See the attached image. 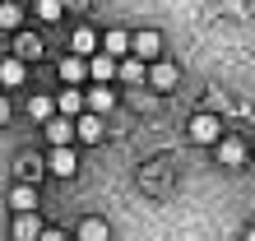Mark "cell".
Listing matches in <instances>:
<instances>
[{
    "label": "cell",
    "instance_id": "cell-1",
    "mask_svg": "<svg viewBox=\"0 0 255 241\" xmlns=\"http://www.w3.org/2000/svg\"><path fill=\"white\" fill-rule=\"evenodd\" d=\"M190 139H195V144H218V139H223V125H218V116L200 112V116L190 120Z\"/></svg>",
    "mask_w": 255,
    "mask_h": 241
},
{
    "label": "cell",
    "instance_id": "cell-2",
    "mask_svg": "<svg viewBox=\"0 0 255 241\" xmlns=\"http://www.w3.org/2000/svg\"><path fill=\"white\" fill-rule=\"evenodd\" d=\"M51 176H74L79 172V158H74V148H51V158L42 162Z\"/></svg>",
    "mask_w": 255,
    "mask_h": 241
},
{
    "label": "cell",
    "instance_id": "cell-3",
    "mask_svg": "<svg viewBox=\"0 0 255 241\" xmlns=\"http://www.w3.org/2000/svg\"><path fill=\"white\" fill-rule=\"evenodd\" d=\"M84 70H88V79L102 84V88L116 79V60H107V56H88V60H84Z\"/></svg>",
    "mask_w": 255,
    "mask_h": 241
},
{
    "label": "cell",
    "instance_id": "cell-4",
    "mask_svg": "<svg viewBox=\"0 0 255 241\" xmlns=\"http://www.w3.org/2000/svg\"><path fill=\"white\" fill-rule=\"evenodd\" d=\"M84 107H88V116H102V112L116 107V93L102 88V84H93V93H84Z\"/></svg>",
    "mask_w": 255,
    "mask_h": 241
},
{
    "label": "cell",
    "instance_id": "cell-5",
    "mask_svg": "<svg viewBox=\"0 0 255 241\" xmlns=\"http://www.w3.org/2000/svg\"><path fill=\"white\" fill-rule=\"evenodd\" d=\"M56 74H61V84H65V88H79V84L88 79V70H84V60H79V56H65L61 65H56Z\"/></svg>",
    "mask_w": 255,
    "mask_h": 241
},
{
    "label": "cell",
    "instance_id": "cell-6",
    "mask_svg": "<svg viewBox=\"0 0 255 241\" xmlns=\"http://www.w3.org/2000/svg\"><path fill=\"white\" fill-rule=\"evenodd\" d=\"M51 107H56V112H61L65 120H74V116H84V93H79V88H65V93H61V98H56V102H51Z\"/></svg>",
    "mask_w": 255,
    "mask_h": 241
},
{
    "label": "cell",
    "instance_id": "cell-7",
    "mask_svg": "<svg viewBox=\"0 0 255 241\" xmlns=\"http://www.w3.org/2000/svg\"><path fill=\"white\" fill-rule=\"evenodd\" d=\"M47 139H51L56 148H70V139H74V120L51 116V120H47Z\"/></svg>",
    "mask_w": 255,
    "mask_h": 241
},
{
    "label": "cell",
    "instance_id": "cell-8",
    "mask_svg": "<svg viewBox=\"0 0 255 241\" xmlns=\"http://www.w3.org/2000/svg\"><path fill=\"white\" fill-rule=\"evenodd\" d=\"M23 79H28V65H23V60H14V56L0 60V84H5V88H19Z\"/></svg>",
    "mask_w": 255,
    "mask_h": 241
},
{
    "label": "cell",
    "instance_id": "cell-9",
    "mask_svg": "<svg viewBox=\"0 0 255 241\" xmlns=\"http://www.w3.org/2000/svg\"><path fill=\"white\" fill-rule=\"evenodd\" d=\"M214 148H218V162H228V167H242L246 162V144L242 139H218Z\"/></svg>",
    "mask_w": 255,
    "mask_h": 241
},
{
    "label": "cell",
    "instance_id": "cell-10",
    "mask_svg": "<svg viewBox=\"0 0 255 241\" xmlns=\"http://www.w3.org/2000/svg\"><path fill=\"white\" fill-rule=\"evenodd\" d=\"M74 134H79L84 144H98V139H102V116H88V112H84L79 120H74Z\"/></svg>",
    "mask_w": 255,
    "mask_h": 241
},
{
    "label": "cell",
    "instance_id": "cell-11",
    "mask_svg": "<svg viewBox=\"0 0 255 241\" xmlns=\"http://www.w3.org/2000/svg\"><path fill=\"white\" fill-rule=\"evenodd\" d=\"M37 56H42V37H33V33L14 37V60H37Z\"/></svg>",
    "mask_w": 255,
    "mask_h": 241
},
{
    "label": "cell",
    "instance_id": "cell-12",
    "mask_svg": "<svg viewBox=\"0 0 255 241\" xmlns=\"http://www.w3.org/2000/svg\"><path fill=\"white\" fill-rule=\"evenodd\" d=\"M37 237H42L37 214H19V218H14V241H37Z\"/></svg>",
    "mask_w": 255,
    "mask_h": 241
},
{
    "label": "cell",
    "instance_id": "cell-13",
    "mask_svg": "<svg viewBox=\"0 0 255 241\" xmlns=\"http://www.w3.org/2000/svg\"><path fill=\"white\" fill-rule=\"evenodd\" d=\"M70 47H74V56H93L98 51V33H93V28H74V37H70Z\"/></svg>",
    "mask_w": 255,
    "mask_h": 241
},
{
    "label": "cell",
    "instance_id": "cell-14",
    "mask_svg": "<svg viewBox=\"0 0 255 241\" xmlns=\"http://www.w3.org/2000/svg\"><path fill=\"white\" fill-rule=\"evenodd\" d=\"M9 204L19 209V214H37V190L33 186H14L9 190Z\"/></svg>",
    "mask_w": 255,
    "mask_h": 241
},
{
    "label": "cell",
    "instance_id": "cell-15",
    "mask_svg": "<svg viewBox=\"0 0 255 241\" xmlns=\"http://www.w3.org/2000/svg\"><path fill=\"white\" fill-rule=\"evenodd\" d=\"M130 47L139 51V56H158V51H162V37L153 33V28H144V33H134V37H130Z\"/></svg>",
    "mask_w": 255,
    "mask_h": 241
},
{
    "label": "cell",
    "instance_id": "cell-16",
    "mask_svg": "<svg viewBox=\"0 0 255 241\" xmlns=\"http://www.w3.org/2000/svg\"><path fill=\"white\" fill-rule=\"evenodd\" d=\"M126 51H130V33H121V28H112V33L102 37V56L112 60V56H126Z\"/></svg>",
    "mask_w": 255,
    "mask_h": 241
},
{
    "label": "cell",
    "instance_id": "cell-17",
    "mask_svg": "<svg viewBox=\"0 0 255 241\" xmlns=\"http://www.w3.org/2000/svg\"><path fill=\"white\" fill-rule=\"evenodd\" d=\"M79 241H112V228L102 218H84L79 223Z\"/></svg>",
    "mask_w": 255,
    "mask_h": 241
},
{
    "label": "cell",
    "instance_id": "cell-18",
    "mask_svg": "<svg viewBox=\"0 0 255 241\" xmlns=\"http://www.w3.org/2000/svg\"><path fill=\"white\" fill-rule=\"evenodd\" d=\"M148 79H153V88H176V79H181V74H176V65H167V60H162V65L148 70Z\"/></svg>",
    "mask_w": 255,
    "mask_h": 241
},
{
    "label": "cell",
    "instance_id": "cell-19",
    "mask_svg": "<svg viewBox=\"0 0 255 241\" xmlns=\"http://www.w3.org/2000/svg\"><path fill=\"white\" fill-rule=\"evenodd\" d=\"M42 172H47V167H42V158H37V153H23V158H19V176H23V181H19V186H28V176H33V181H37Z\"/></svg>",
    "mask_w": 255,
    "mask_h": 241
},
{
    "label": "cell",
    "instance_id": "cell-20",
    "mask_svg": "<svg viewBox=\"0 0 255 241\" xmlns=\"http://www.w3.org/2000/svg\"><path fill=\"white\" fill-rule=\"evenodd\" d=\"M65 14V0H37V19L42 23H56Z\"/></svg>",
    "mask_w": 255,
    "mask_h": 241
},
{
    "label": "cell",
    "instance_id": "cell-21",
    "mask_svg": "<svg viewBox=\"0 0 255 241\" xmlns=\"http://www.w3.org/2000/svg\"><path fill=\"white\" fill-rule=\"evenodd\" d=\"M19 19H23V9L9 5V0H0V28H5V33H14V28H19Z\"/></svg>",
    "mask_w": 255,
    "mask_h": 241
},
{
    "label": "cell",
    "instance_id": "cell-22",
    "mask_svg": "<svg viewBox=\"0 0 255 241\" xmlns=\"http://www.w3.org/2000/svg\"><path fill=\"white\" fill-rule=\"evenodd\" d=\"M28 116H33V120H51V116H56V107H51V98H42V93H37L33 102H28Z\"/></svg>",
    "mask_w": 255,
    "mask_h": 241
},
{
    "label": "cell",
    "instance_id": "cell-23",
    "mask_svg": "<svg viewBox=\"0 0 255 241\" xmlns=\"http://www.w3.org/2000/svg\"><path fill=\"white\" fill-rule=\"evenodd\" d=\"M126 74V79H144V60H126V65H116Z\"/></svg>",
    "mask_w": 255,
    "mask_h": 241
},
{
    "label": "cell",
    "instance_id": "cell-24",
    "mask_svg": "<svg viewBox=\"0 0 255 241\" xmlns=\"http://www.w3.org/2000/svg\"><path fill=\"white\" fill-rule=\"evenodd\" d=\"M37 241H70V237H65V232H56V228H42V237H37Z\"/></svg>",
    "mask_w": 255,
    "mask_h": 241
},
{
    "label": "cell",
    "instance_id": "cell-25",
    "mask_svg": "<svg viewBox=\"0 0 255 241\" xmlns=\"http://www.w3.org/2000/svg\"><path fill=\"white\" fill-rule=\"evenodd\" d=\"M5 120H9V98L0 93V125H5Z\"/></svg>",
    "mask_w": 255,
    "mask_h": 241
}]
</instances>
